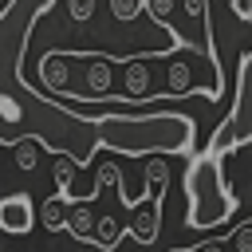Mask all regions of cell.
I'll return each mask as SVG.
<instances>
[{
    "label": "cell",
    "mask_w": 252,
    "mask_h": 252,
    "mask_svg": "<svg viewBox=\"0 0 252 252\" xmlns=\"http://www.w3.org/2000/svg\"><path fill=\"white\" fill-rule=\"evenodd\" d=\"M122 236H126V232H122V224H118L114 217H98L94 228H91V244H98L102 252H114Z\"/></svg>",
    "instance_id": "obj_9"
},
{
    "label": "cell",
    "mask_w": 252,
    "mask_h": 252,
    "mask_svg": "<svg viewBox=\"0 0 252 252\" xmlns=\"http://www.w3.org/2000/svg\"><path fill=\"white\" fill-rule=\"evenodd\" d=\"M185 16L197 20L201 28V55L209 59L213 67V79H209V102H220L224 94V67H220V47H217V35H213V20H209V0H181Z\"/></svg>",
    "instance_id": "obj_4"
},
{
    "label": "cell",
    "mask_w": 252,
    "mask_h": 252,
    "mask_svg": "<svg viewBox=\"0 0 252 252\" xmlns=\"http://www.w3.org/2000/svg\"><path fill=\"white\" fill-rule=\"evenodd\" d=\"M35 158H39V154H35L32 142H20V146H16V169H20V173H32V169H35Z\"/></svg>",
    "instance_id": "obj_14"
},
{
    "label": "cell",
    "mask_w": 252,
    "mask_h": 252,
    "mask_svg": "<svg viewBox=\"0 0 252 252\" xmlns=\"http://www.w3.org/2000/svg\"><path fill=\"white\" fill-rule=\"evenodd\" d=\"M228 8H232V16H236V20L252 24V0H228Z\"/></svg>",
    "instance_id": "obj_17"
},
{
    "label": "cell",
    "mask_w": 252,
    "mask_h": 252,
    "mask_svg": "<svg viewBox=\"0 0 252 252\" xmlns=\"http://www.w3.org/2000/svg\"><path fill=\"white\" fill-rule=\"evenodd\" d=\"M35 220H39L47 232H63V228H67V205L59 201V193L43 201V209H39V217H35Z\"/></svg>",
    "instance_id": "obj_10"
},
{
    "label": "cell",
    "mask_w": 252,
    "mask_h": 252,
    "mask_svg": "<svg viewBox=\"0 0 252 252\" xmlns=\"http://www.w3.org/2000/svg\"><path fill=\"white\" fill-rule=\"evenodd\" d=\"M67 16H71L75 24H87V20L94 16V0H67Z\"/></svg>",
    "instance_id": "obj_15"
},
{
    "label": "cell",
    "mask_w": 252,
    "mask_h": 252,
    "mask_svg": "<svg viewBox=\"0 0 252 252\" xmlns=\"http://www.w3.org/2000/svg\"><path fill=\"white\" fill-rule=\"evenodd\" d=\"M173 4H177V0H142V12H146V16L154 20V28H158V32L169 39V47H165L169 55H173V51H185V47L193 51V43L185 39V32H177V28H173V20H169Z\"/></svg>",
    "instance_id": "obj_7"
},
{
    "label": "cell",
    "mask_w": 252,
    "mask_h": 252,
    "mask_svg": "<svg viewBox=\"0 0 252 252\" xmlns=\"http://www.w3.org/2000/svg\"><path fill=\"white\" fill-rule=\"evenodd\" d=\"M185 94H201V98H205V87L197 83L193 63L177 59V63L169 67V87H165V98H185Z\"/></svg>",
    "instance_id": "obj_8"
},
{
    "label": "cell",
    "mask_w": 252,
    "mask_h": 252,
    "mask_svg": "<svg viewBox=\"0 0 252 252\" xmlns=\"http://www.w3.org/2000/svg\"><path fill=\"white\" fill-rule=\"evenodd\" d=\"M71 181H75V165L67 158H55V185H59V197L71 193Z\"/></svg>",
    "instance_id": "obj_12"
},
{
    "label": "cell",
    "mask_w": 252,
    "mask_h": 252,
    "mask_svg": "<svg viewBox=\"0 0 252 252\" xmlns=\"http://www.w3.org/2000/svg\"><path fill=\"white\" fill-rule=\"evenodd\" d=\"M91 228H94V217H91V209H87V205H71V213H67V232H71L75 240L91 244Z\"/></svg>",
    "instance_id": "obj_11"
},
{
    "label": "cell",
    "mask_w": 252,
    "mask_h": 252,
    "mask_svg": "<svg viewBox=\"0 0 252 252\" xmlns=\"http://www.w3.org/2000/svg\"><path fill=\"white\" fill-rule=\"evenodd\" d=\"M35 228V205L28 193H8L0 197V232L8 236H28Z\"/></svg>",
    "instance_id": "obj_5"
},
{
    "label": "cell",
    "mask_w": 252,
    "mask_h": 252,
    "mask_svg": "<svg viewBox=\"0 0 252 252\" xmlns=\"http://www.w3.org/2000/svg\"><path fill=\"white\" fill-rule=\"evenodd\" d=\"M161 197H165V185H158V189H154V197H150L146 205H138V209H134L130 236H134L138 244H154V240H158V232H161Z\"/></svg>",
    "instance_id": "obj_6"
},
{
    "label": "cell",
    "mask_w": 252,
    "mask_h": 252,
    "mask_svg": "<svg viewBox=\"0 0 252 252\" xmlns=\"http://www.w3.org/2000/svg\"><path fill=\"white\" fill-rule=\"evenodd\" d=\"M232 240H236L240 252H252V224H240V228L232 232Z\"/></svg>",
    "instance_id": "obj_16"
},
{
    "label": "cell",
    "mask_w": 252,
    "mask_h": 252,
    "mask_svg": "<svg viewBox=\"0 0 252 252\" xmlns=\"http://www.w3.org/2000/svg\"><path fill=\"white\" fill-rule=\"evenodd\" d=\"M189 248H193V252H224L217 240H197V244H189Z\"/></svg>",
    "instance_id": "obj_18"
},
{
    "label": "cell",
    "mask_w": 252,
    "mask_h": 252,
    "mask_svg": "<svg viewBox=\"0 0 252 252\" xmlns=\"http://www.w3.org/2000/svg\"><path fill=\"white\" fill-rule=\"evenodd\" d=\"M110 12H114V20L130 24V20L142 16V0H110Z\"/></svg>",
    "instance_id": "obj_13"
},
{
    "label": "cell",
    "mask_w": 252,
    "mask_h": 252,
    "mask_svg": "<svg viewBox=\"0 0 252 252\" xmlns=\"http://www.w3.org/2000/svg\"><path fill=\"white\" fill-rule=\"evenodd\" d=\"M240 146H252V47L240 51V67H236V94H232V110L224 114V122L213 130V138L205 142L209 154H232Z\"/></svg>",
    "instance_id": "obj_3"
},
{
    "label": "cell",
    "mask_w": 252,
    "mask_h": 252,
    "mask_svg": "<svg viewBox=\"0 0 252 252\" xmlns=\"http://www.w3.org/2000/svg\"><path fill=\"white\" fill-rule=\"evenodd\" d=\"M169 252H193V248H169Z\"/></svg>",
    "instance_id": "obj_19"
},
{
    "label": "cell",
    "mask_w": 252,
    "mask_h": 252,
    "mask_svg": "<svg viewBox=\"0 0 252 252\" xmlns=\"http://www.w3.org/2000/svg\"><path fill=\"white\" fill-rule=\"evenodd\" d=\"M185 224L193 232H213L220 224H228L240 209L228 177H224V158L220 154H209V150H197L185 165Z\"/></svg>",
    "instance_id": "obj_2"
},
{
    "label": "cell",
    "mask_w": 252,
    "mask_h": 252,
    "mask_svg": "<svg viewBox=\"0 0 252 252\" xmlns=\"http://www.w3.org/2000/svg\"><path fill=\"white\" fill-rule=\"evenodd\" d=\"M59 0H8L0 8V146L35 142L75 169L94 161V150L126 158H193L197 122L181 110L126 106L106 114H79L63 98H47L24 79V59L35 24Z\"/></svg>",
    "instance_id": "obj_1"
}]
</instances>
